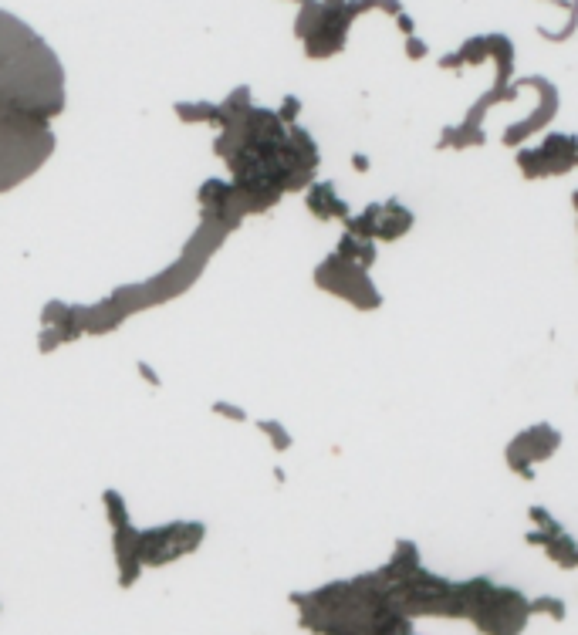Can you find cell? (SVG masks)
<instances>
[{"label": "cell", "instance_id": "cell-1", "mask_svg": "<svg viewBox=\"0 0 578 635\" xmlns=\"http://www.w3.org/2000/svg\"><path fill=\"white\" fill-rule=\"evenodd\" d=\"M426 51H430V48H426V41L416 38V34H409V38H406V55L416 61V58H426Z\"/></svg>", "mask_w": 578, "mask_h": 635}, {"label": "cell", "instance_id": "cell-2", "mask_svg": "<svg viewBox=\"0 0 578 635\" xmlns=\"http://www.w3.org/2000/svg\"><path fill=\"white\" fill-rule=\"evenodd\" d=\"M396 24H399V31H403V34H406V38H409V34H413V31H416L413 17H409V14H403V11H399V14H396Z\"/></svg>", "mask_w": 578, "mask_h": 635}]
</instances>
